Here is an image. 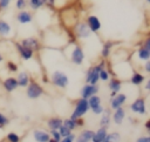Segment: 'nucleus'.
<instances>
[{
  "mask_svg": "<svg viewBox=\"0 0 150 142\" xmlns=\"http://www.w3.org/2000/svg\"><path fill=\"white\" fill-rule=\"evenodd\" d=\"M121 81L117 80V79H112L110 82H109V88L110 90H114V92H120L121 90Z\"/></svg>",
  "mask_w": 150,
  "mask_h": 142,
  "instance_id": "nucleus-24",
  "label": "nucleus"
},
{
  "mask_svg": "<svg viewBox=\"0 0 150 142\" xmlns=\"http://www.w3.org/2000/svg\"><path fill=\"white\" fill-rule=\"evenodd\" d=\"M15 46H16V48H18L20 55L22 56V59H25V60L32 59V56H33V50H32V49H29V48L22 46L21 43H15Z\"/></svg>",
  "mask_w": 150,
  "mask_h": 142,
  "instance_id": "nucleus-11",
  "label": "nucleus"
},
{
  "mask_svg": "<svg viewBox=\"0 0 150 142\" xmlns=\"http://www.w3.org/2000/svg\"><path fill=\"white\" fill-rule=\"evenodd\" d=\"M11 32V26L4 21V20H0V34L1 35H8Z\"/></svg>",
  "mask_w": 150,
  "mask_h": 142,
  "instance_id": "nucleus-23",
  "label": "nucleus"
},
{
  "mask_svg": "<svg viewBox=\"0 0 150 142\" xmlns=\"http://www.w3.org/2000/svg\"><path fill=\"white\" fill-rule=\"evenodd\" d=\"M62 124H63L66 128L70 129V130H73V129H75V128L77 127L76 121H75V120H71V119H67V120L62 121Z\"/></svg>",
  "mask_w": 150,
  "mask_h": 142,
  "instance_id": "nucleus-27",
  "label": "nucleus"
},
{
  "mask_svg": "<svg viewBox=\"0 0 150 142\" xmlns=\"http://www.w3.org/2000/svg\"><path fill=\"white\" fill-rule=\"evenodd\" d=\"M62 124V120L61 119H57V117H53V119H49L48 120V127L52 129H59V127Z\"/></svg>",
  "mask_w": 150,
  "mask_h": 142,
  "instance_id": "nucleus-22",
  "label": "nucleus"
},
{
  "mask_svg": "<svg viewBox=\"0 0 150 142\" xmlns=\"http://www.w3.org/2000/svg\"><path fill=\"white\" fill-rule=\"evenodd\" d=\"M146 1H150V0H146Z\"/></svg>",
  "mask_w": 150,
  "mask_h": 142,
  "instance_id": "nucleus-49",
  "label": "nucleus"
},
{
  "mask_svg": "<svg viewBox=\"0 0 150 142\" xmlns=\"http://www.w3.org/2000/svg\"><path fill=\"white\" fill-rule=\"evenodd\" d=\"M105 135H107V128L105 127H101L96 133H94V136H93L91 141L93 142H103Z\"/></svg>",
  "mask_w": 150,
  "mask_h": 142,
  "instance_id": "nucleus-13",
  "label": "nucleus"
},
{
  "mask_svg": "<svg viewBox=\"0 0 150 142\" xmlns=\"http://www.w3.org/2000/svg\"><path fill=\"white\" fill-rule=\"evenodd\" d=\"M144 47H145L146 49H150V39H146V41H145V45H144Z\"/></svg>",
  "mask_w": 150,
  "mask_h": 142,
  "instance_id": "nucleus-44",
  "label": "nucleus"
},
{
  "mask_svg": "<svg viewBox=\"0 0 150 142\" xmlns=\"http://www.w3.org/2000/svg\"><path fill=\"white\" fill-rule=\"evenodd\" d=\"M93 111H94V114H101L102 111H103V107L100 104V106H97V107H95V108H93L91 109Z\"/></svg>",
  "mask_w": 150,
  "mask_h": 142,
  "instance_id": "nucleus-38",
  "label": "nucleus"
},
{
  "mask_svg": "<svg viewBox=\"0 0 150 142\" xmlns=\"http://www.w3.org/2000/svg\"><path fill=\"white\" fill-rule=\"evenodd\" d=\"M8 119L5 116V115H2L1 113H0V127H4V126H6V124H8Z\"/></svg>",
  "mask_w": 150,
  "mask_h": 142,
  "instance_id": "nucleus-36",
  "label": "nucleus"
},
{
  "mask_svg": "<svg viewBox=\"0 0 150 142\" xmlns=\"http://www.w3.org/2000/svg\"><path fill=\"white\" fill-rule=\"evenodd\" d=\"M120 140V134L118 133H112V134H107L104 137L103 142H110V141H118Z\"/></svg>",
  "mask_w": 150,
  "mask_h": 142,
  "instance_id": "nucleus-29",
  "label": "nucleus"
},
{
  "mask_svg": "<svg viewBox=\"0 0 150 142\" xmlns=\"http://www.w3.org/2000/svg\"><path fill=\"white\" fill-rule=\"evenodd\" d=\"M42 93H43V89H42V87H41L39 83L32 81V82L28 84V88H27V96H28L29 99H38L39 96L42 95Z\"/></svg>",
  "mask_w": 150,
  "mask_h": 142,
  "instance_id": "nucleus-4",
  "label": "nucleus"
},
{
  "mask_svg": "<svg viewBox=\"0 0 150 142\" xmlns=\"http://www.w3.org/2000/svg\"><path fill=\"white\" fill-rule=\"evenodd\" d=\"M9 1L11 0H0V8H6L9 6Z\"/></svg>",
  "mask_w": 150,
  "mask_h": 142,
  "instance_id": "nucleus-39",
  "label": "nucleus"
},
{
  "mask_svg": "<svg viewBox=\"0 0 150 142\" xmlns=\"http://www.w3.org/2000/svg\"><path fill=\"white\" fill-rule=\"evenodd\" d=\"M88 99H89L88 100V104H89V108L90 109H93V108H95V107H97V106L101 104V99L98 96H96L95 94L91 95V96H89Z\"/></svg>",
  "mask_w": 150,
  "mask_h": 142,
  "instance_id": "nucleus-21",
  "label": "nucleus"
},
{
  "mask_svg": "<svg viewBox=\"0 0 150 142\" xmlns=\"http://www.w3.org/2000/svg\"><path fill=\"white\" fill-rule=\"evenodd\" d=\"M124 115H125V111L122 107H117L115 113H114V122L116 124H121L123 122V119H124Z\"/></svg>",
  "mask_w": 150,
  "mask_h": 142,
  "instance_id": "nucleus-15",
  "label": "nucleus"
},
{
  "mask_svg": "<svg viewBox=\"0 0 150 142\" xmlns=\"http://www.w3.org/2000/svg\"><path fill=\"white\" fill-rule=\"evenodd\" d=\"M74 140H75V135H74V134H68L67 136H64V137L61 138L62 142H71V141H74Z\"/></svg>",
  "mask_w": 150,
  "mask_h": 142,
  "instance_id": "nucleus-35",
  "label": "nucleus"
},
{
  "mask_svg": "<svg viewBox=\"0 0 150 142\" xmlns=\"http://www.w3.org/2000/svg\"><path fill=\"white\" fill-rule=\"evenodd\" d=\"M97 90H98V88H97L96 84H89V83H88V84H86L84 87H82V89H81V96H82L83 99H88L89 96L96 94Z\"/></svg>",
  "mask_w": 150,
  "mask_h": 142,
  "instance_id": "nucleus-7",
  "label": "nucleus"
},
{
  "mask_svg": "<svg viewBox=\"0 0 150 142\" xmlns=\"http://www.w3.org/2000/svg\"><path fill=\"white\" fill-rule=\"evenodd\" d=\"M83 58H84V54H83L82 49L79 46H76L71 52V61L76 65H81L83 61Z\"/></svg>",
  "mask_w": 150,
  "mask_h": 142,
  "instance_id": "nucleus-8",
  "label": "nucleus"
},
{
  "mask_svg": "<svg viewBox=\"0 0 150 142\" xmlns=\"http://www.w3.org/2000/svg\"><path fill=\"white\" fill-rule=\"evenodd\" d=\"M138 58L141 60H149V58H150V49H146L145 47H142L138 50Z\"/></svg>",
  "mask_w": 150,
  "mask_h": 142,
  "instance_id": "nucleus-26",
  "label": "nucleus"
},
{
  "mask_svg": "<svg viewBox=\"0 0 150 142\" xmlns=\"http://www.w3.org/2000/svg\"><path fill=\"white\" fill-rule=\"evenodd\" d=\"M34 140L39 141V142H48L50 141L49 138V134L42 130H35L34 131Z\"/></svg>",
  "mask_w": 150,
  "mask_h": 142,
  "instance_id": "nucleus-16",
  "label": "nucleus"
},
{
  "mask_svg": "<svg viewBox=\"0 0 150 142\" xmlns=\"http://www.w3.org/2000/svg\"><path fill=\"white\" fill-rule=\"evenodd\" d=\"M103 62H101L100 65H97V66H94V67H91L89 70H88V73H87V77H86V82L87 83H89V84H96L97 83V81H98V74H100V70L103 68Z\"/></svg>",
  "mask_w": 150,
  "mask_h": 142,
  "instance_id": "nucleus-2",
  "label": "nucleus"
},
{
  "mask_svg": "<svg viewBox=\"0 0 150 142\" xmlns=\"http://www.w3.org/2000/svg\"><path fill=\"white\" fill-rule=\"evenodd\" d=\"M101 114H103L102 115V119H101V127H108V124H109V122H110V111L107 109V110H104L103 109V111L101 113Z\"/></svg>",
  "mask_w": 150,
  "mask_h": 142,
  "instance_id": "nucleus-20",
  "label": "nucleus"
},
{
  "mask_svg": "<svg viewBox=\"0 0 150 142\" xmlns=\"http://www.w3.org/2000/svg\"><path fill=\"white\" fill-rule=\"evenodd\" d=\"M54 2H55V0H43V4H46L48 6H53Z\"/></svg>",
  "mask_w": 150,
  "mask_h": 142,
  "instance_id": "nucleus-42",
  "label": "nucleus"
},
{
  "mask_svg": "<svg viewBox=\"0 0 150 142\" xmlns=\"http://www.w3.org/2000/svg\"><path fill=\"white\" fill-rule=\"evenodd\" d=\"M22 46L32 49V50H38L39 49V41L35 39V38H28V39H25L22 40L21 42Z\"/></svg>",
  "mask_w": 150,
  "mask_h": 142,
  "instance_id": "nucleus-12",
  "label": "nucleus"
},
{
  "mask_svg": "<svg viewBox=\"0 0 150 142\" xmlns=\"http://www.w3.org/2000/svg\"><path fill=\"white\" fill-rule=\"evenodd\" d=\"M127 100V96L124 94H118V95H115L111 97V101H110V107L112 109H116L117 107H122V104L125 102Z\"/></svg>",
  "mask_w": 150,
  "mask_h": 142,
  "instance_id": "nucleus-10",
  "label": "nucleus"
},
{
  "mask_svg": "<svg viewBox=\"0 0 150 142\" xmlns=\"http://www.w3.org/2000/svg\"><path fill=\"white\" fill-rule=\"evenodd\" d=\"M145 72L146 73L150 72V61L149 60H146V62H145Z\"/></svg>",
  "mask_w": 150,
  "mask_h": 142,
  "instance_id": "nucleus-43",
  "label": "nucleus"
},
{
  "mask_svg": "<svg viewBox=\"0 0 150 142\" xmlns=\"http://www.w3.org/2000/svg\"><path fill=\"white\" fill-rule=\"evenodd\" d=\"M145 128H146V129H148V130H149V129H150V122H149V121H148V122H146V123H145Z\"/></svg>",
  "mask_w": 150,
  "mask_h": 142,
  "instance_id": "nucleus-45",
  "label": "nucleus"
},
{
  "mask_svg": "<svg viewBox=\"0 0 150 142\" xmlns=\"http://www.w3.org/2000/svg\"><path fill=\"white\" fill-rule=\"evenodd\" d=\"M116 93H117V92H114V90H111V93H110V96H111V97H112V96H115V95H116Z\"/></svg>",
  "mask_w": 150,
  "mask_h": 142,
  "instance_id": "nucleus-46",
  "label": "nucleus"
},
{
  "mask_svg": "<svg viewBox=\"0 0 150 142\" xmlns=\"http://www.w3.org/2000/svg\"><path fill=\"white\" fill-rule=\"evenodd\" d=\"M130 109L134 111V113H137V114H141V115H144L146 113L145 110V102L143 99H137L131 106H130Z\"/></svg>",
  "mask_w": 150,
  "mask_h": 142,
  "instance_id": "nucleus-5",
  "label": "nucleus"
},
{
  "mask_svg": "<svg viewBox=\"0 0 150 142\" xmlns=\"http://www.w3.org/2000/svg\"><path fill=\"white\" fill-rule=\"evenodd\" d=\"M52 81L55 86L60 87V88H66L68 86V76L62 73V72H54L53 75H52Z\"/></svg>",
  "mask_w": 150,
  "mask_h": 142,
  "instance_id": "nucleus-3",
  "label": "nucleus"
},
{
  "mask_svg": "<svg viewBox=\"0 0 150 142\" xmlns=\"http://www.w3.org/2000/svg\"><path fill=\"white\" fill-rule=\"evenodd\" d=\"M7 67H8V69H9L11 72H16V70H18L16 65H14L13 62H8V63H7Z\"/></svg>",
  "mask_w": 150,
  "mask_h": 142,
  "instance_id": "nucleus-37",
  "label": "nucleus"
},
{
  "mask_svg": "<svg viewBox=\"0 0 150 142\" xmlns=\"http://www.w3.org/2000/svg\"><path fill=\"white\" fill-rule=\"evenodd\" d=\"M89 109V104H88V100L87 99H80L77 102H76V106H75V109L70 116L71 120H76L77 117H81L82 115H84Z\"/></svg>",
  "mask_w": 150,
  "mask_h": 142,
  "instance_id": "nucleus-1",
  "label": "nucleus"
},
{
  "mask_svg": "<svg viewBox=\"0 0 150 142\" xmlns=\"http://www.w3.org/2000/svg\"><path fill=\"white\" fill-rule=\"evenodd\" d=\"M98 77L101 79V80H103V81H105V80H108V77H109V75H108V72L107 70H104L103 68L100 70V74H98Z\"/></svg>",
  "mask_w": 150,
  "mask_h": 142,
  "instance_id": "nucleus-34",
  "label": "nucleus"
},
{
  "mask_svg": "<svg viewBox=\"0 0 150 142\" xmlns=\"http://www.w3.org/2000/svg\"><path fill=\"white\" fill-rule=\"evenodd\" d=\"M7 138H8V141H11V142H19V140H20L19 135H16V134H14V133H9V134L7 135Z\"/></svg>",
  "mask_w": 150,
  "mask_h": 142,
  "instance_id": "nucleus-33",
  "label": "nucleus"
},
{
  "mask_svg": "<svg viewBox=\"0 0 150 142\" xmlns=\"http://www.w3.org/2000/svg\"><path fill=\"white\" fill-rule=\"evenodd\" d=\"M87 25H88L89 29H90L91 32H94V33L101 29V22H100L98 18L95 16V15H89V16H88V19H87Z\"/></svg>",
  "mask_w": 150,
  "mask_h": 142,
  "instance_id": "nucleus-6",
  "label": "nucleus"
},
{
  "mask_svg": "<svg viewBox=\"0 0 150 142\" xmlns=\"http://www.w3.org/2000/svg\"><path fill=\"white\" fill-rule=\"evenodd\" d=\"M59 133H60L61 137H64V136H67L68 134H70V129H68V128H66L63 124H61V126L59 127Z\"/></svg>",
  "mask_w": 150,
  "mask_h": 142,
  "instance_id": "nucleus-31",
  "label": "nucleus"
},
{
  "mask_svg": "<svg viewBox=\"0 0 150 142\" xmlns=\"http://www.w3.org/2000/svg\"><path fill=\"white\" fill-rule=\"evenodd\" d=\"M2 61V56H1V54H0V62Z\"/></svg>",
  "mask_w": 150,
  "mask_h": 142,
  "instance_id": "nucleus-48",
  "label": "nucleus"
},
{
  "mask_svg": "<svg viewBox=\"0 0 150 142\" xmlns=\"http://www.w3.org/2000/svg\"><path fill=\"white\" fill-rule=\"evenodd\" d=\"M137 142H150V137H139L137 138Z\"/></svg>",
  "mask_w": 150,
  "mask_h": 142,
  "instance_id": "nucleus-41",
  "label": "nucleus"
},
{
  "mask_svg": "<svg viewBox=\"0 0 150 142\" xmlns=\"http://www.w3.org/2000/svg\"><path fill=\"white\" fill-rule=\"evenodd\" d=\"M90 29H89V27H88V25L87 23H79L77 26H76V35L79 36V38H88L89 35H90Z\"/></svg>",
  "mask_w": 150,
  "mask_h": 142,
  "instance_id": "nucleus-9",
  "label": "nucleus"
},
{
  "mask_svg": "<svg viewBox=\"0 0 150 142\" xmlns=\"http://www.w3.org/2000/svg\"><path fill=\"white\" fill-rule=\"evenodd\" d=\"M112 47V42L110 41H107L104 45H103V48H102V56L103 58H107L110 53V48Z\"/></svg>",
  "mask_w": 150,
  "mask_h": 142,
  "instance_id": "nucleus-28",
  "label": "nucleus"
},
{
  "mask_svg": "<svg viewBox=\"0 0 150 142\" xmlns=\"http://www.w3.org/2000/svg\"><path fill=\"white\" fill-rule=\"evenodd\" d=\"M143 81H144V76L142 74H139L137 72H135L132 74V76H131V83H134V84H141Z\"/></svg>",
  "mask_w": 150,
  "mask_h": 142,
  "instance_id": "nucleus-25",
  "label": "nucleus"
},
{
  "mask_svg": "<svg viewBox=\"0 0 150 142\" xmlns=\"http://www.w3.org/2000/svg\"><path fill=\"white\" fill-rule=\"evenodd\" d=\"M18 21L21 23H28L32 21V14L28 12H20L18 14Z\"/></svg>",
  "mask_w": 150,
  "mask_h": 142,
  "instance_id": "nucleus-18",
  "label": "nucleus"
},
{
  "mask_svg": "<svg viewBox=\"0 0 150 142\" xmlns=\"http://www.w3.org/2000/svg\"><path fill=\"white\" fill-rule=\"evenodd\" d=\"M16 81H18V86L26 87V86L28 84V75H27V73L21 72V73L19 74V76H18Z\"/></svg>",
  "mask_w": 150,
  "mask_h": 142,
  "instance_id": "nucleus-19",
  "label": "nucleus"
},
{
  "mask_svg": "<svg viewBox=\"0 0 150 142\" xmlns=\"http://www.w3.org/2000/svg\"><path fill=\"white\" fill-rule=\"evenodd\" d=\"M93 136H94V131L93 130H83L79 135L77 141H80V142H88V141H91Z\"/></svg>",
  "mask_w": 150,
  "mask_h": 142,
  "instance_id": "nucleus-17",
  "label": "nucleus"
},
{
  "mask_svg": "<svg viewBox=\"0 0 150 142\" xmlns=\"http://www.w3.org/2000/svg\"><path fill=\"white\" fill-rule=\"evenodd\" d=\"M16 87H18V81L14 77H8L4 81V88L7 92H13Z\"/></svg>",
  "mask_w": 150,
  "mask_h": 142,
  "instance_id": "nucleus-14",
  "label": "nucleus"
},
{
  "mask_svg": "<svg viewBox=\"0 0 150 142\" xmlns=\"http://www.w3.org/2000/svg\"><path fill=\"white\" fill-rule=\"evenodd\" d=\"M52 135H53V140L52 141H55V142H60L61 141V135H60V133L57 131V129H52Z\"/></svg>",
  "mask_w": 150,
  "mask_h": 142,
  "instance_id": "nucleus-32",
  "label": "nucleus"
},
{
  "mask_svg": "<svg viewBox=\"0 0 150 142\" xmlns=\"http://www.w3.org/2000/svg\"><path fill=\"white\" fill-rule=\"evenodd\" d=\"M26 5V0H18L16 1V7L18 8H23Z\"/></svg>",
  "mask_w": 150,
  "mask_h": 142,
  "instance_id": "nucleus-40",
  "label": "nucleus"
},
{
  "mask_svg": "<svg viewBox=\"0 0 150 142\" xmlns=\"http://www.w3.org/2000/svg\"><path fill=\"white\" fill-rule=\"evenodd\" d=\"M149 88H150V81H149V82L146 83V86H145V89H146V90H148Z\"/></svg>",
  "mask_w": 150,
  "mask_h": 142,
  "instance_id": "nucleus-47",
  "label": "nucleus"
},
{
  "mask_svg": "<svg viewBox=\"0 0 150 142\" xmlns=\"http://www.w3.org/2000/svg\"><path fill=\"white\" fill-rule=\"evenodd\" d=\"M29 5L33 9H38L43 5V0H29Z\"/></svg>",
  "mask_w": 150,
  "mask_h": 142,
  "instance_id": "nucleus-30",
  "label": "nucleus"
}]
</instances>
